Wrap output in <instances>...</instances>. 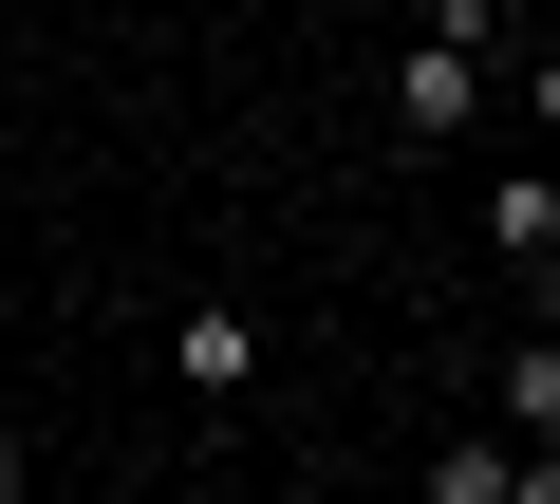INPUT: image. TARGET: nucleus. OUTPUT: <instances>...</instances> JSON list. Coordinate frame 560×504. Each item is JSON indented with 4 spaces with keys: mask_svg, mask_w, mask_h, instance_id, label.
<instances>
[{
    "mask_svg": "<svg viewBox=\"0 0 560 504\" xmlns=\"http://www.w3.org/2000/svg\"><path fill=\"white\" fill-rule=\"evenodd\" d=\"M504 485H523L504 430H448V448H430V504H504Z\"/></svg>",
    "mask_w": 560,
    "mask_h": 504,
    "instance_id": "nucleus-4",
    "label": "nucleus"
},
{
    "mask_svg": "<svg viewBox=\"0 0 560 504\" xmlns=\"http://www.w3.org/2000/svg\"><path fill=\"white\" fill-rule=\"evenodd\" d=\"M20 485H38V448H20V411H0V504H20Z\"/></svg>",
    "mask_w": 560,
    "mask_h": 504,
    "instance_id": "nucleus-6",
    "label": "nucleus"
},
{
    "mask_svg": "<svg viewBox=\"0 0 560 504\" xmlns=\"http://www.w3.org/2000/svg\"><path fill=\"white\" fill-rule=\"evenodd\" d=\"M467 113H486V38H411V57H393V131H411V150H448Z\"/></svg>",
    "mask_w": 560,
    "mask_h": 504,
    "instance_id": "nucleus-1",
    "label": "nucleus"
},
{
    "mask_svg": "<svg viewBox=\"0 0 560 504\" xmlns=\"http://www.w3.org/2000/svg\"><path fill=\"white\" fill-rule=\"evenodd\" d=\"M486 243L541 281V262H560V168H504V187H486Z\"/></svg>",
    "mask_w": 560,
    "mask_h": 504,
    "instance_id": "nucleus-2",
    "label": "nucleus"
},
{
    "mask_svg": "<svg viewBox=\"0 0 560 504\" xmlns=\"http://www.w3.org/2000/svg\"><path fill=\"white\" fill-rule=\"evenodd\" d=\"M504 504H560V448H523V485H504Z\"/></svg>",
    "mask_w": 560,
    "mask_h": 504,
    "instance_id": "nucleus-7",
    "label": "nucleus"
},
{
    "mask_svg": "<svg viewBox=\"0 0 560 504\" xmlns=\"http://www.w3.org/2000/svg\"><path fill=\"white\" fill-rule=\"evenodd\" d=\"M261 374V318L243 300H187V392H243Z\"/></svg>",
    "mask_w": 560,
    "mask_h": 504,
    "instance_id": "nucleus-3",
    "label": "nucleus"
},
{
    "mask_svg": "<svg viewBox=\"0 0 560 504\" xmlns=\"http://www.w3.org/2000/svg\"><path fill=\"white\" fill-rule=\"evenodd\" d=\"M523 300H541V337H560V262H541V281H523Z\"/></svg>",
    "mask_w": 560,
    "mask_h": 504,
    "instance_id": "nucleus-8",
    "label": "nucleus"
},
{
    "mask_svg": "<svg viewBox=\"0 0 560 504\" xmlns=\"http://www.w3.org/2000/svg\"><path fill=\"white\" fill-rule=\"evenodd\" d=\"M504 448H560V337L504 355Z\"/></svg>",
    "mask_w": 560,
    "mask_h": 504,
    "instance_id": "nucleus-5",
    "label": "nucleus"
}]
</instances>
